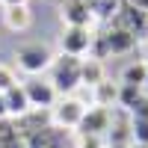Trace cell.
<instances>
[{
	"instance_id": "1",
	"label": "cell",
	"mask_w": 148,
	"mask_h": 148,
	"mask_svg": "<svg viewBox=\"0 0 148 148\" xmlns=\"http://www.w3.org/2000/svg\"><path fill=\"white\" fill-rule=\"evenodd\" d=\"M47 80L53 83L56 95H74L80 86V59L77 56H68V53H59L53 56L51 68H47Z\"/></svg>"
},
{
	"instance_id": "2",
	"label": "cell",
	"mask_w": 148,
	"mask_h": 148,
	"mask_svg": "<svg viewBox=\"0 0 148 148\" xmlns=\"http://www.w3.org/2000/svg\"><path fill=\"white\" fill-rule=\"evenodd\" d=\"M15 59H18V68L27 74V77H39V74H47V68H51V62H53V53L47 51L45 45L30 42V45L18 47Z\"/></svg>"
},
{
	"instance_id": "3",
	"label": "cell",
	"mask_w": 148,
	"mask_h": 148,
	"mask_svg": "<svg viewBox=\"0 0 148 148\" xmlns=\"http://www.w3.org/2000/svg\"><path fill=\"white\" fill-rule=\"evenodd\" d=\"M83 113H86V107L74 95H62L51 107V125L59 130H77L80 121H83Z\"/></svg>"
},
{
	"instance_id": "4",
	"label": "cell",
	"mask_w": 148,
	"mask_h": 148,
	"mask_svg": "<svg viewBox=\"0 0 148 148\" xmlns=\"http://www.w3.org/2000/svg\"><path fill=\"white\" fill-rule=\"evenodd\" d=\"M92 42H95L92 27H65L62 36H59V53L83 59L92 53Z\"/></svg>"
},
{
	"instance_id": "5",
	"label": "cell",
	"mask_w": 148,
	"mask_h": 148,
	"mask_svg": "<svg viewBox=\"0 0 148 148\" xmlns=\"http://www.w3.org/2000/svg\"><path fill=\"white\" fill-rule=\"evenodd\" d=\"M24 92H27V101H30V110H51L56 104V89L53 83L45 77V74H39V77H27L21 83Z\"/></svg>"
},
{
	"instance_id": "6",
	"label": "cell",
	"mask_w": 148,
	"mask_h": 148,
	"mask_svg": "<svg viewBox=\"0 0 148 148\" xmlns=\"http://www.w3.org/2000/svg\"><path fill=\"white\" fill-rule=\"evenodd\" d=\"M110 121H113V110H107V107H89L83 113V121H80L77 133H86V136H107Z\"/></svg>"
},
{
	"instance_id": "7",
	"label": "cell",
	"mask_w": 148,
	"mask_h": 148,
	"mask_svg": "<svg viewBox=\"0 0 148 148\" xmlns=\"http://www.w3.org/2000/svg\"><path fill=\"white\" fill-rule=\"evenodd\" d=\"M89 0H62V24L65 27H92Z\"/></svg>"
},
{
	"instance_id": "8",
	"label": "cell",
	"mask_w": 148,
	"mask_h": 148,
	"mask_svg": "<svg viewBox=\"0 0 148 148\" xmlns=\"http://www.w3.org/2000/svg\"><path fill=\"white\" fill-rule=\"evenodd\" d=\"M3 95H6V116H12V119H27V116L33 113V110H30V101H27V92H24L21 83H15V86L6 89Z\"/></svg>"
},
{
	"instance_id": "9",
	"label": "cell",
	"mask_w": 148,
	"mask_h": 148,
	"mask_svg": "<svg viewBox=\"0 0 148 148\" xmlns=\"http://www.w3.org/2000/svg\"><path fill=\"white\" fill-rule=\"evenodd\" d=\"M101 80H107L104 62H101V59H95V56H83V59H80V86L95 89Z\"/></svg>"
},
{
	"instance_id": "10",
	"label": "cell",
	"mask_w": 148,
	"mask_h": 148,
	"mask_svg": "<svg viewBox=\"0 0 148 148\" xmlns=\"http://www.w3.org/2000/svg\"><path fill=\"white\" fill-rule=\"evenodd\" d=\"M145 80H148L145 59H130V62H125V68L119 74V83H125V86H145Z\"/></svg>"
},
{
	"instance_id": "11",
	"label": "cell",
	"mask_w": 148,
	"mask_h": 148,
	"mask_svg": "<svg viewBox=\"0 0 148 148\" xmlns=\"http://www.w3.org/2000/svg\"><path fill=\"white\" fill-rule=\"evenodd\" d=\"M3 21L12 33H24L33 24V12H30V6H9V9H3Z\"/></svg>"
},
{
	"instance_id": "12",
	"label": "cell",
	"mask_w": 148,
	"mask_h": 148,
	"mask_svg": "<svg viewBox=\"0 0 148 148\" xmlns=\"http://www.w3.org/2000/svg\"><path fill=\"white\" fill-rule=\"evenodd\" d=\"M92 92H95V107H107V110L119 107V83L113 86L110 80H101Z\"/></svg>"
},
{
	"instance_id": "13",
	"label": "cell",
	"mask_w": 148,
	"mask_h": 148,
	"mask_svg": "<svg viewBox=\"0 0 148 148\" xmlns=\"http://www.w3.org/2000/svg\"><path fill=\"white\" fill-rule=\"evenodd\" d=\"M121 9V0H89V12L95 21H113Z\"/></svg>"
},
{
	"instance_id": "14",
	"label": "cell",
	"mask_w": 148,
	"mask_h": 148,
	"mask_svg": "<svg viewBox=\"0 0 148 148\" xmlns=\"http://www.w3.org/2000/svg\"><path fill=\"white\" fill-rule=\"evenodd\" d=\"M142 95H145V92H142V86H125V83H119V110L130 113Z\"/></svg>"
},
{
	"instance_id": "15",
	"label": "cell",
	"mask_w": 148,
	"mask_h": 148,
	"mask_svg": "<svg viewBox=\"0 0 148 148\" xmlns=\"http://www.w3.org/2000/svg\"><path fill=\"white\" fill-rule=\"evenodd\" d=\"M130 139H133V145H148V119L130 116Z\"/></svg>"
},
{
	"instance_id": "16",
	"label": "cell",
	"mask_w": 148,
	"mask_h": 148,
	"mask_svg": "<svg viewBox=\"0 0 148 148\" xmlns=\"http://www.w3.org/2000/svg\"><path fill=\"white\" fill-rule=\"evenodd\" d=\"M18 83V74L12 71L9 65H3L0 62V92H6V89H12V86Z\"/></svg>"
},
{
	"instance_id": "17",
	"label": "cell",
	"mask_w": 148,
	"mask_h": 148,
	"mask_svg": "<svg viewBox=\"0 0 148 148\" xmlns=\"http://www.w3.org/2000/svg\"><path fill=\"white\" fill-rule=\"evenodd\" d=\"M77 148H107L104 136H86V133H77Z\"/></svg>"
},
{
	"instance_id": "18",
	"label": "cell",
	"mask_w": 148,
	"mask_h": 148,
	"mask_svg": "<svg viewBox=\"0 0 148 148\" xmlns=\"http://www.w3.org/2000/svg\"><path fill=\"white\" fill-rule=\"evenodd\" d=\"M127 3H130L133 9H139V12H145V15H148V0H127Z\"/></svg>"
},
{
	"instance_id": "19",
	"label": "cell",
	"mask_w": 148,
	"mask_h": 148,
	"mask_svg": "<svg viewBox=\"0 0 148 148\" xmlns=\"http://www.w3.org/2000/svg\"><path fill=\"white\" fill-rule=\"evenodd\" d=\"M0 3H3V9H9V6H27L30 0H0Z\"/></svg>"
},
{
	"instance_id": "20",
	"label": "cell",
	"mask_w": 148,
	"mask_h": 148,
	"mask_svg": "<svg viewBox=\"0 0 148 148\" xmlns=\"http://www.w3.org/2000/svg\"><path fill=\"white\" fill-rule=\"evenodd\" d=\"M3 119H6V95L0 92V121H3Z\"/></svg>"
},
{
	"instance_id": "21",
	"label": "cell",
	"mask_w": 148,
	"mask_h": 148,
	"mask_svg": "<svg viewBox=\"0 0 148 148\" xmlns=\"http://www.w3.org/2000/svg\"><path fill=\"white\" fill-rule=\"evenodd\" d=\"M142 92H145V98H148V80H145V86H142Z\"/></svg>"
},
{
	"instance_id": "22",
	"label": "cell",
	"mask_w": 148,
	"mask_h": 148,
	"mask_svg": "<svg viewBox=\"0 0 148 148\" xmlns=\"http://www.w3.org/2000/svg\"><path fill=\"white\" fill-rule=\"evenodd\" d=\"M130 148H148V145H130Z\"/></svg>"
}]
</instances>
